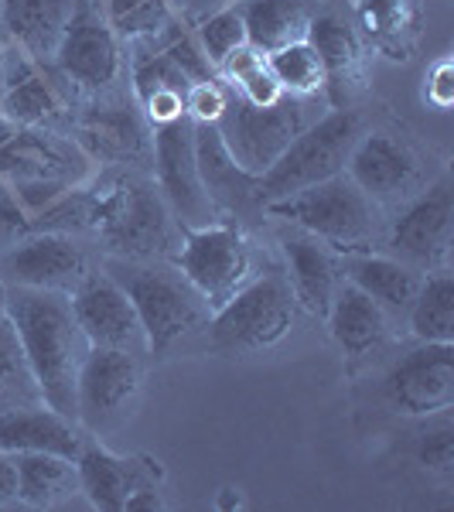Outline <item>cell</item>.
I'll use <instances>...</instances> for the list:
<instances>
[{
  "label": "cell",
  "instance_id": "obj_9",
  "mask_svg": "<svg viewBox=\"0 0 454 512\" xmlns=\"http://www.w3.org/2000/svg\"><path fill=\"white\" fill-rule=\"evenodd\" d=\"M304 127V106L294 96H284L277 106H250L239 96H229L226 113L216 123L226 154L250 178H260Z\"/></svg>",
  "mask_w": 454,
  "mask_h": 512
},
{
  "label": "cell",
  "instance_id": "obj_41",
  "mask_svg": "<svg viewBox=\"0 0 454 512\" xmlns=\"http://www.w3.org/2000/svg\"><path fill=\"white\" fill-rule=\"evenodd\" d=\"M18 506V454L0 448V509Z\"/></svg>",
  "mask_w": 454,
  "mask_h": 512
},
{
  "label": "cell",
  "instance_id": "obj_8",
  "mask_svg": "<svg viewBox=\"0 0 454 512\" xmlns=\"http://www.w3.org/2000/svg\"><path fill=\"white\" fill-rule=\"evenodd\" d=\"M45 69L69 89L103 96L113 93L117 82L127 76V45L113 31L103 7H96L93 0H79L76 14H72L59 41V52Z\"/></svg>",
  "mask_w": 454,
  "mask_h": 512
},
{
  "label": "cell",
  "instance_id": "obj_21",
  "mask_svg": "<svg viewBox=\"0 0 454 512\" xmlns=\"http://www.w3.org/2000/svg\"><path fill=\"white\" fill-rule=\"evenodd\" d=\"M280 250L287 260V284H291L294 304H301L308 315L325 318L332 308L338 287V260L321 239L301 233L291 226V233L280 236Z\"/></svg>",
  "mask_w": 454,
  "mask_h": 512
},
{
  "label": "cell",
  "instance_id": "obj_19",
  "mask_svg": "<svg viewBox=\"0 0 454 512\" xmlns=\"http://www.w3.org/2000/svg\"><path fill=\"white\" fill-rule=\"evenodd\" d=\"M308 41L325 69V96L332 106H349V99L366 89V41L356 24L335 11H315L308 24Z\"/></svg>",
  "mask_w": 454,
  "mask_h": 512
},
{
  "label": "cell",
  "instance_id": "obj_23",
  "mask_svg": "<svg viewBox=\"0 0 454 512\" xmlns=\"http://www.w3.org/2000/svg\"><path fill=\"white\" fill-rule=\"evenodd\" d=\"M76 472L79 492L89 499V506L99 512H123L127 495L137 485H147L144 475H161V468L151 458H144V468H140L137 458H120V454L106 451L103 444H82Z\"/></svg>",
  "mask_w": 454,
  "mask_h": 512
},
{
  "label": "cell",
  "instance_id": "obj_28",
  "mask_svg": "<svg viewBox=\"0 0 454 512\" xmlns=\"http://www.w3.org/2000/svg\"><path fill=\"white\" fill-rule=\"evenodd\" d=\"M239 14L246 24V38L260 52H277L291 41L308 38L311 24V0H239Z\"/></svg>",
  "mask_w": 454,
  "mask_h": 512
},
{
  "label": "cell",
  "instance_id": "obj_40",
  "mask_svg": "<svg viewBox=\"0 0 454 512\" xmlns=\"http://www.w3.org/2000/svg\"><path fill=\"white\" fill-rule=\"evenodd\" d=\"M31 233V216L21 209L18 195L0 181V246L14 243V239Z\"/></svg>",
  "mask_w": 454,
  "mask_h": 512
},
{
  "label": "cell",
  "instance_id": "obj_20",
  "mask_svg": "<svg viewBox=\"0 0 454 512\" xmlns=\"http://www.w3.org/2000/svg\"><path fill=\"white\" fill-rule=\"evenodd\" d=\"M86 437L72 417L52 410L48 403H28V407H7L0 410V448L24 454V451H45L59 458L76 461Z\"/></svg>",
  "mask_w": 454,
  "mask_h": 512
},
{
  "label": "cell",
  "instance_id": "obj_47",
  "mask_svg": "<svg viewBox=\"0 0 454 512\" xmlns=\"http://www.w3.org/2000/svg\"><path fill=\"white\" fill-rule=\"evenodd\" d=\"M0 99H4V86H0ZM0 120H4V113H0Z\"/></svg>",
  "mask_w": 454,
  "mask_h": 512
},
{
  "label": "cell",
  "instance_id": "obj_3",
  "mask_svg": "<svg viewBox=\"0 0 454 512\" xmlns=\"http://www.w3.org/2000/svg\"><path fill=\"white\" fill-rule=\"evenodd\" d=\"M267 216L291 222L301 233L321 239L332 253H373L379 250L383 209L369 198L349 175L325 178L291 198L263 205Z\"/></svg>",
  "mask_w": 454,
  "mask_h": 512
},
{
  "label": "cell",
  "instance_id": "obj_17",
  "mask_svg": "<svg viewBox=\"0 0 454 512\" xmlns=\"http://www.w3.org/2000/svg\"><path fill=\"white\" fill-rule=\"evenodd\" d=\"M89 270V260L65 233H28L0 246V284L28 287V291L69 294Z\"/></svg>",
  "mask_w": 454,
  "mask_h": 512
},
{
  "label": "cell",
  "instance_id": "obj_42",
  "mask_svg": "<svg viewBox=\"0 0 454 512\" xmlns=\"http://www.w3.org/2000/svg\"><path fill=\"white\" fill-rule=\"evenodd\" d=\"M161 509H164V499L154 485H137V489L127 495V502H123V512H161Z\"/></svg>",
  "mask_w": 454,
  "mask_h": 512
},
{
  "label": "cell",
  "instance_id": "obj_5",
  "mask_svg": "<svg viewBox=\"0 0 454 512\" xmlns=\"http://www.w3.org/2000/svg\"><path fill=\"white\" fill-rule=\"evenodd\" d=\"M106 270L117 277L134 304L147 352H168L181 335L202 328L209 318V308L181 274H168L147 260H123V256H113Z\"/></svg>",
  "mask_w": 454,
  "mask_h": 512
},
{
  "label": "cell",
  "instance_id": "obj_4",
  "mask_svg": "<svg viewBox=\"0 0 454 512\" xmlns=\"http://www.w3.org/2000/svg\"><path fill=\"white\" fill-rule=\"evenodd\" d=\"M359 134L362 117L352 106H338L321 120L308 123L287 144V151L253 181V205L280 202V198H291L304 188L318 185V181L342 175Z\"/></svg>",
  "mask_w": 454,
  "mask_h": 512
},
{
  "label": "cell",
  "instance_id": "obj_2",
  "mask_svg": "<svg viewBox=\"0 0 454 512\" xmlns=\"http://www.w3.org/2000/svg\"><path fill=\"white\" fill-rule=\"evenodd\" d=\"M89 233L123 260L175 256L181 226L144 171L110 168L89 178Z\"/></svg>",
  "mask_w": 454,
  "mask_h": 512
},
{
  "label": "cell",
  "instance_id": "obj_43",
  "mask_svg": "<svg viewBox=\"0 0 454 512\" xmlns=\"http://www.w3.org/2000/svg\"><path fill=\"white\" fill-rule=\"evenodd\" d=\"M246 502H243V492L233 489V485H222V489L216 492V509L219 512H236V509H243Z\"/></svg>",
  "mask_w": 454,
  "mask_h": 512
},
{
  "label": "cell",
  "instance_id": "obj_34",
  "mask_svg": "<svg viewBox=\"0 0 454 512\" xmlns=\"http://www.w3.org/2000/svg\"><path fill=\"white\" fill-rule=\"evenodd\" d=\"M192 28H195V38H198V45H202L205 59L216 65V72H219V65L226 62L229 52H236L239 45L250 41L246 38L243 14H239L236 4L216 7V11H209L202 21H195Z\"/></svg>",
  "mask_w": 454,
  "mask_h": 512
},
{
  "label": "cell",
  "instance_id": "obj_30",
  "mask_svg": "<svg viewBox=\"0 0 454 512\" xmlns=\"http://www.w3.org/2000/svg\"><path fill=\"white\" fill-rule=\"evenodd\" d=\"M195 154L202 171L205 192L216 202V209H236L243 202H253V181L246 171H239L226 154L216 127H195Z\"/></svg>",
  "mask_w": 454,
  "mask_h": 512
},
{
  "label": "cell",
  "instance_id": "obj_44",
  "mask_svg": "<svg viewBox=\"0 0 454 512\" xmlns=\"http://www.w3.org/2000/svg\"><path fill=\"white\" fill-rule=\"evenodd\" d=\"M4 294H7V287H4V284H0V308H4Z\"/></svg>",
  "mask_w": 454,
  "mask_h": 512
},
{
  "label": "cell",
  "instance_id": "obj_22",
  "mask_svg": "<svg viewBox=\"0 0 454 512\" xmlns=\"http://www.w3.org/2000/svg\"><path fill=\"white\" fill-rule=\"evenodd\" d=\"M76 7L79 0H0V21L7 41L38 65H52Z\"/></svg>",
  "mask_w": 454,
  "mask_h": 512
},
{
  "label": "cell",
  "instance_id": "obj_27",
  "mask_svg": "<svg viewBox=\"0 0 454 512\" xmlns=\"http://www.w3.org/2000/svg\"><path fill=\"white\" fill-rule=\"evenodd\" d=\"M0 113H4V120L14 123V127H45V130H62L65 134L72 106H69V96L62 93V82H55L52 72H48L45 65H38V69L28 72L21 82L4 89Z\"/></svg>",
  "mask_w": 454,
  "mask_h": 512
},
{
  "label": "cell",
  "instance_id": "obj_11",
  "mask_svg": "<svg viewBox=\"0 0 454 512\" xmlns=\"http://www.w3.org/2000/svg\"><path fill=\"white\" fill-rule=\"evenodd\" d=\"M151 171L171 216L181 229H198L219 219L216 202L205 192L195 154V123L175 120L168 127H151Z\"/></svg>",
  "mask_w": 454,
  "mask_h": 512
},
{
  "label": "cell",
  "instance_id": "obj_12",
  "mask_svg": "<svg viewBox=\"0 0 454 512\" xmlns=\"http://www.w3.org/2000/svg\"><path fill=\"white\" fill-rule=\"evenodd\" d=\"M454 243V192L451 178L441 175L437 181L417 192L407 202V209L396 216L386 253L414 267L417 274H437L448 270Z\"/></svg>",
  "mask_w": 454,
  "mask_h": 512
},
{
  "label": "cell",
  "instance_id": "obj_24",
  "mask_svg": "<svg viewBox=\"0 0 454 512\" xmlns=\"http://www.w3.org/2000/svg\"><path fill=\"white\" fill-rule=\"evenodd\" d=\"M356 31L369 52L390 62H410L420 41L417 0H356Z\"/></svg>",
  "mask_w": 454,
  "mask_h": 512
},
{
  "label": "cell",
  "instance_id": "obj_32",
  "mask_svg": "<svg viewBox=\"0 0 454 512\" xmlns=\"http://www.w3.org/2000/svg\"><path fill=\"white\" fill-rule=\"evenodd\" d=\"M267 65L287 96L308 99V96L325 93V69H321V59H318L315 48H311L308 38L291 41V45L270 52Z\"/></svg>",
  "mask_w": 454,
  "mask_h": 512
},
{
  "label": "cell",
  "instance_id": "obj_38",
  "mask_svg": "<svg viewBox=\"0 0 454 512\" xmlns=\"http://www.w3.org/2000/svg\"><path fill=\"white\" fill-rule=\"evenodd\" d=\"M229 89H233V93L250 106H277L280 99L287 96L284 89H280V82L274 79V72H270L267 62L257 65L253 72H246V76L239 82H233Z\"/></svg>",
  "mask_w": 454,
  "mask_h": 512
},
{
  "label": "cell",
  "instance_id": "obj_26",
  "mask_svg": "<svg viewBox=\"0 0 454 512\" xmlns=\"http://www.w3.org/2000/svg\"><path fill=\"white\" fill-rule=\"evenodd\" d=\"M325 318L335 345L349 359H362V355L379 349L386 338V325H390V315L379 308L373 297L362 294L356 284H349V280L342 287H335L332 308H328Z\"/></svg>",
  "mask_w": 454,
  "mask_h": 512
},
{
  "label": "cell",
  "instance_id": "obj_31",
  "mask_svg": "<svg viewBox=\"0 0 454 512\" xmlns=\"http://www.w3.org/2000/svg\"><path fill=\"white\" fill-rule=\"evenodd\" d=\"M407 318L417 342H454V280L448 270L420 280Z\"/></svg>",
  "mask_w": 454,
  "mask_h": 512
},
{
  "label": "cell",
  "instance_id": "obj_18",
  "mask_svg": "<svg viewBox=\"0 0 454 512\" xmlns=\"http://www.w3.org/2000/svg\"><path fill=\"white\" fill-rule=\"evenodd\" d=\"M69 308L89 349L134 352L137 345L147 349L134 304L106 267H89L82 274L79 284L69 291Z\"/></svg>",
  "mask_w": 454,
  "mask_h": 512
},
{
  "label": "cell",
  "instance_id": "obj_36",
  "mask_svg": "<svg viewBox=\"0 0 454 512\" xmlns=\"http://www.w3.org/2000/svg\"><path fill=\"white\" fill-rule=\"evenodd\" d=\"M226 103H229V89L219 79L192 82L185 93V117L195 127H216L222 113H226Z\"/></svg>",
  "mask_w": 454,
  "mask_h": 512
},
{
  "label": "cell",
  "instance_id": "obj_14",
  "mask_svg": "<svg viewBox=\"0 0 454 512\" xmlns=\"http://www.w3.org/2000/svg\"><path fill=\"white\" fill-rule=\"evenodd\" d=\"M345 175L356 181L379 209L410 202L417 192H424L431 185V178L424 175L420 154L403 137L386 134V130L359 134L356 147L349 154V164H345Z\"/></svg>",
  "mask_w": 454,
  "mask_h": 512
},
{
  "label": "cell",
  "instance_id": "obj_6",
  "mask_svg": "<svg viewBox=\"0 0 454 512\" xmlns=\"http://www.w3.org/2000/svg\"><path fill=\"white\" fill-rule=\"evenodd\" d=\"M178 274L192 284L209 311H219L253 277V246L236 222H209L198 229H181L175 250Z\"/></svg>",
  "mask_w": 454,
  "mask_h": 512
},
{
  "label": "cell",
  "instance_id": "obj_13",
  "mask_svg": "<svg viewBox=\"0 0 454 512\" xmlns=\"http://www.w3.org/2000/svg\"><path fill=\"white\" fill-rule=\"evenodd\" d=\"M140 396V362L127 349H89L76 376V424L113 431L134 414Z\"/></svg>",
  "mask_w": 454,
  "mask_h": 512
},
{
  "label": "cell",
  "instance_id": "obj_7",
  "mask_svg": "<svg viewBox=\"0 0 454 512\" xmlns=\"http://www.w3.org/2000/svg\"><path fill=\"white\" fill-rule=\"evenodd\" d=\"M294 328V294L287 277L257 274L212 311L209 335L219 352H260L284 342Z\"/></svg>",
  "mask_w": 454,
  "mask_h": 512
},
{
  "label": "cell",
  "instance_id": "obj_37",
  "mask_svg": "<svg viewBox=\"0 0 454 512\" xmlns=\"http://www.w3.org/2000/svg\"><path fill=\"white\" fill-rule=\"evenodd\" d=\"M417 461H420V468H427L431 475L448 478L454 472V431H451L448 420L437 427H427V431L420 434Z\"/></svg>",
  "mask_w": 454,
  "mask_h": 512
},
{
  "label": "cell",
  "instance_id": "obj_1",
  "mask_svg": "<svg viewBox=\"0 0 454 512\" xmlns=\"http://www.w3.org/2000/svg\"><path fill=\"white\" fill-rule=\"evenodd\" d=\"M4 311L18 328L41 403L76 420V376L89 352V342L72 318L69 294L7 287Z\"/></svg>",
  "mask_w": 454,
  "mask_h": 512
},
{
  "label": "cell",
  "instance_id": "obj_39",
  "mask_svg": "<svg viewBox=\"0 0 454 512\" xmlns=\"http://www.w3.org/2000/svg\"><path fill=\"white\" fill-rule=\"evenodd\" d=\"M424 103L437 113L451 110V103H454V62H451V55H441V59L427 69Z\"/></svg>",
  "mask_w": 454,
  "mask_h": 512
},
{
  "label": "cell",
  "instance_id": "obj_35",
  "mask_svg": "<svg viewBox=\"0 0 454 512\" xmlns=\"http://www.w3.org/2000/svg\"><path fill=\"white\" fill-rule=\"evenodd\" d=\"M0 390L28 393V396H35V400H41L35 376H31V366H28V359H24L18 328H14V321L7 318L4 308H0Z\"/></svg>",
  "mask_w": 454,
  "mask_h": 512
},
{
  "label": "cell",
  "instance_id": "obj_15",
  "mask_svg": "<svg viewBox=\"0 0 454 512\" xmlns=\"http://www.w3.org/2000/svg\"><path fill=\"white\" fill-rule=\"evenodd\" d=\"M93 168L96 164L62 130L14 127L11 137L0 144V181L4 185H38V181L82 185L93 178Z\"/></svg>",
  "mask_w": 454,
  "mask_h": 512
},
{
  "label": "cell",
  "instance_id": "obj_29",
  "mask_svg": "<svg viewBox=\"0 0 454 512\" xmlns=\"http://www.w3.org/2000/svg\"><path fill=\"white\" fill-rule=\"evenodd\" d=\"M79 492L76 461L45 451L18 454V502L28 509H55Z\"/></svg>",
  "mask_w": 454,
  "mask_h": 512
},
{
  "label": "cell",
  "instance_id": "obj_45",
  "mask_svg": "<svg viewBox=\"0 0 454 512\" xmlns=\"http://www.w3.org/2000/svg\"><path fill=\"white\" fill-rule=\"evenodd\" d=\"M7 41V35H4V21H0V45H4Z\"/></svg>",
  "mask_w": 454,
  "mask_h": 512
},
{
  "label": "cell",
  "instance_id": "obj_46",
  "mask_svg": "<svg viewBox=\"0 0 454 512\" xmlns=\"http://www.w3.org/2000/svg\"><path fill=\"white\" fill-rule=\"evenodd\" d=\"M205 4H219V7H226V0H205Z\"/></svg>",
  "mask_w": 454,
  "mask_h": 512
},
{
  "label": "cell",
  "instance_id": "obj_33",
  "mask_svg": "<svg viewBox=\"0 0 454 512\" xmlns=\"http://www.w3.org/2000/svg\"><path fill=\"white\" fill-rule=\"evenodd\" d=\"M103 11L123 45H134L140 38L158 35L164 24L178 14L171 0H106Z\"/></svg>",
  "mask_w": 454,
  "mask_h": 512
},
{
  "label": "cell",
  "instance_id": "obj_16",
  "mask_svg": "<svg viewBox=\"0 0 454 512\" xmlns=\"http://www.w3.org/2000/svg\"><path fill=\"white\" fill-rule=\"evenodd\" d=\"M396 414L437 417L454 403V342H420L403 352L383 379Z\"/></svg>",
  "mask_w": 454,
  "mask_h": 512
},
{
  "label": "cell",
  "instance_id": "obj_25",
  "mask_svg": "<svg viewBox=\"0 0 454 512\" xmlns=\"http://www.w3.org/2000/svg\"><path fill=\"white\" fill-rule=\"evenodd\" d=\"M345 280L356 284L362 294H369L386 315H407L410 301H414L420 274L396 260L390 253H349L342 256Z\"/></svg>",
  "mask_w": 454,
  "mask_h": 512
},
{
  "label": "cell",
  "instance_id": "obj_10",
  "mask_svg": "<svg viewBox=\"0 0 454 512\" xmlns=\"http://www.w3.org/2000/svg\"><path fill=\"white\" fill-rule=\"evenodd\" d=\"M89 161L99 168L151 171V127L137 103L120 99H93L72 110L65 127Z\"/></svg>",
  "mask_w": 454,
  "mask_h": 512
}]
</instances>
